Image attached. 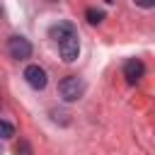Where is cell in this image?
<instances>
[{"label":"cell","mask_w":155,"mask_h":155,"mask_svg":"<svg viewBox=\"0 0 155 155\" xmlns=\"http://www.w3.org/2000/svg\"><path fill=\"white\" fill-rule=\"evenodd\" d=\"M143 75H145V65H143V61H138V58L126 61V65H124V78H126V82L136 85Z\"/></svg>","instance_id":"5b68a950"},{"label":"cell","mask_w":155,"mask_h":155,"mask_svg":"<svg viewBox=\"0 0 155 155\" xmlns=\"http://www.w3.org/2000/svg\"><path fill=\"white\" fill-rule=\"evenodd\" d=\"M85 17H87V22H90V24H99V22L104 19V12H102V10H94V7H87Z\"/></svg>","instance_id":"52a82bcc"},{"label":"cell","mask_w":155,"mask_h":155,"mask_svg":"<svg viewBox=\"0 0 155 155\" xmlns=\"http://www.w3.org/2000/svg\"><path fill=\"white\" fill-rule=\"evenodd\" d=\"M15 136V126L10 121H2L0 119V138H12Z\"/></svg>","instance_id":"ba28073f"},{"label":"cell","mask_w":155,"mask_h":155,"mask_svg":"<svg viewBox=\"0 0 155 155\" xmlns=\"http://www.w3.org/2000/svg\"><path fill=\"white\" fill-rule=\"evenodd\" d=\"M0 17H2V7H0Z\"/></svg>","instance_id":"30bf717a"},{"label":"cell","mask_w":155,"mask_h":155,"mask_svg":"<svg viewBox=\"0 0 155 155\" xmlns=\"http://www.w3.org/2000/svg\"><path fill=\"white\" fill-rule=\"evenodd\" d=\"M24 80H27V85L34 87V90H44V87L48 85V75H46V70H44L41 65H36V63L24 68Z\"/></svg>","instance_id":"3957f363"},{"label":"cell","mask_w":155,"mask_h":155,"mask_svg":"<svg viewBox=\"0 0 155 155\" xmlns=\"http://www.w3.org/2000/svg\"><path fill=\"white\" fill-rule=\"evenodd\" d=\"M17 155H31V148H29V143L27 140H22L19 145H17V150H15Z\"/></svg>","instance_id":"9c48e42d"},{"label":"cell","mask_w":155,"mask_h":155,"mask_svg":"<svg viewBox=\"0 0 155 155\" xmlns=\"http://www.w3.org/2000/svg\"><path fill=\"white\" fill-rule=\"evenodd\" d=\"M58 51H61V58L65 63L78 61V56H80V39H78V34H70L68 39H63L58 44Z\"/></svg>","instance_id":"277c9868"},{"label":"cell","mask_w":155,"mask_h":155,"mask_svg":"<svg viewBox=\"0 0 155 155\" xmlns=\"http://www.w3.org/2000/svg\"><path fill=\"white\" fill-rule=\"evenodd\" d=\"M70 34H78L75 31V27L70 24V22H58V24H53L51 29H48V36L56 41V44H61L63 39H68Z\"/></svg>","instance_id":"8992f818"},{"label":"cell","mask_w":155,"mask_h":155,"mask_svg":"<svg viewBox=\"0 0 155 155\" xmlns=\"http://www.w3.org/2000/svg\"><path fill=\"white\" fill-rule=\"evenodd\" d=\"M58 92H61V97L65 102H75V99H80L85 94V82L78 75H68V78H63L58 82Z\"/></svg>","instance_id":"6da1fadb"},{"label":"cell","mask_w":155,"mask_h":155,"mask_svg":"<svg viewBox=\"0 0 155 155\" xmlns=\"http://www.w3.org/2000/svg\"><path fill=\"white\" fill-rule=\"evenodd\" d=\"M7 51H10V56L12 58H17V61H24V58H29L31 56V44H29V39H24V36H10L7 39Z\"/></svg>","instance_id":"7a4b0ae2"}]
</instances>
